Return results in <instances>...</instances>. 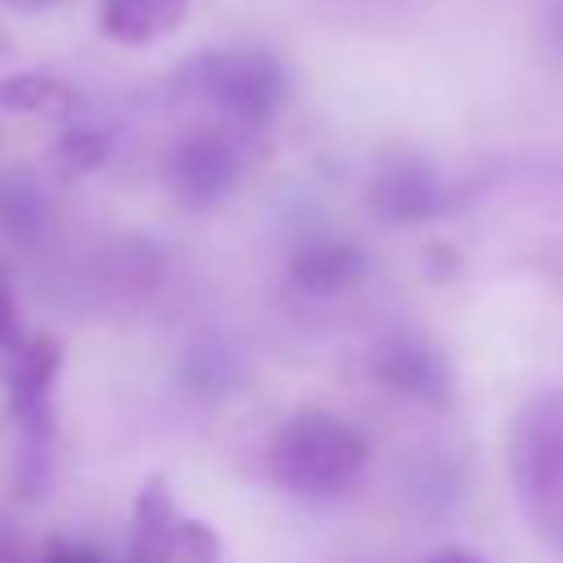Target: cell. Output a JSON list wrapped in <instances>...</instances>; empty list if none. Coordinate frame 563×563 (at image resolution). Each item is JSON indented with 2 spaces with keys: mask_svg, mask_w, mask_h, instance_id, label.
<instances>
[{
  "mask_svg": "<svg viewBox=\"0 0 563 563\" xmlns=\"http://www.w3.org/2000/svg\"><path fill=\"white\" fill-rule=\"evenodd\" d=\"M176 563H220V532L202 519H180Z\"/></svg>",
  "mask_w": 563,
  "mask_h": 563,
  "instance_id": "obj_12",
  "label": "cell"
},
{
  "mask_svg": "<svg viewBox=\"0 0 563 563\" xmlns=\"http://www.w3.org/2000/svg\"><path fill=\"white\" fill-rule=\"evenodd\" d=\"M0 563H9V550H4V537H0Z\"/></svg>",
  "mask_w": 563,
  "mask_h": 563,
  "instance_id": "obj_18",
  "label": "cell"
},
{
  "mask_svg": "<svg viewBox=\"0 0 563 563\" xmlns=\"http://www.w3.org/2000/svg\"><path fill=\"white\" fill-rule=\"evenodd\" d=\"M40 563H106L92 545H70V541H57V545H48V554L40 559Z\"/></svg>",
  "mask_w": 563,
  "mask_h": 563,
  "instance_id": "obj_15",
  "label": "cell"
},
{
  "mask_svg": "<svg viewBox=\"0 0 563 563\" xmlns=\"http://www.w3.org/2000/svg\"><path fill=\"white\" fill-rule=\"evenodd\" d=\"M4 4H13V9H22V13H40V9H53V4H62V0H4Z\"/></svg>",
  "mask_w": 563,
  "mask_h": 563,
  "instance_id": "obj_17",
  "label": "cell"
},
{
  "mask_svg": "<svg viewBox=\"0 0 563 563\" xmlns=\"http://www.w3.org/2000/svg\"><path fill=\"white\" fill-rule=\"evenodd\" d=\"M290 277L312 295H334L361 277V251L343 238H308L290 251Z\"/></svg>",
  "mask_w": 563,
  "mask_h": 563,
  "instance_id": "obj_10",
  "label": "cell"
},
{
  "mask_svg": "<svg viewBox=\"0 0 563 563\" xmlns=\"http://www.w3.org/2000/svg\"><path fill=\"white\" fill-rule=\"evenodd\" d=\"M238 172H242V158L224 132H189L185 141L172 145L167 167H163L176 202H185L194 211L216 207L238 185Z\"/></svg>",
  "mask_w": 563,
  "mask_h": 563,
  "instance_id": "obj_5",
  "label": "cell"
},
{
  "mask_svg": "<svg viewBox=\"0 0 563 563\" xmlns=\"http://www.w3.org/2000/svg\"><path fill=\"white\" fill-rule=\"evenodd\" d=\"M180 79L233 128H264L282 106V66L268 53H207Z\"/></svg>",
  "mask_w": 563,
  "mask_h": 563,
  "instance_id": "obj_4",
  "label": "cell"
},
{
  "mask_svg": "<svg viewBox=\"0 0 563 563\" xmlns=\"http://www.w3.org/2000/svg\"><path fill=\"white\" fill-rule=\"evenodd\" d=\"M365 462V435L330 409H295L268 444L273 484L299 501H330L347 493L361 479Z\"/></svg>",
  "mask_w": 563,
  "mask_h": 563,
  "instance_id": "obj_1",
  "label": "cell"
},
{
  "mask_svg": "<svg viewBox=\"0 0 563 563\" xmlns=\"http://www.w3.org/2000/svg\"><path fill=\"white\" fill-rule=\"evenodd\" d=\"M70 106V88L48 79V75H9L0 79V110H13V114H53Z\"/></svg>",
  "mask_w": 563,
  "mask_h": 563,
  "instance_id": "obj_11",
  "label": "cell"
},
{
  "mask_svg": "<svg viewBox=\"0 0 563 563\" xmlns=\"http://www.w3.org/2000/svg\"><path fill=\"white\" fill-rule=\"evenodd\" d=\"M57 158H62V167H66L70 176H79V172H88V167H97V163L106 158V141H101L97 132H70V136L57 145Z\"/></svg>",
  "mask_w": 563,
  "mask_h": 563,
  "instance_id": "obj_13",
  "label": "cell"
},
{
  "mask_svg": "<svg viewBox=\"0 0 563 563\" xmlns=\"http://www.w3.org/2000/svg\"><path fill=\"white\" fill-rule=\"evenodd\" d=\"M506 466L537 515V523H563V391H537L519 405L510 435H506Z\"/></svg>",
  "mask_w": 563,
  "mask_h": 563,
  "instance_id": "obj_3",
  "label": "cell"
},
{
  "mask_svg": "<svg viewBox=\"0 0 563 563\" xmlns=\"http://www.w3.org/2000/svg\"><path fill=\"white\" fill-rule=\"evenodd\" d=\"M22 339H26V330H22V312H18V299H13V282L0 268V352H13Z\"/></svg>",
  "mask_w": 563,
  "mask_h": 563,
  "instance_id": "obj_14",
  "label": "cell"
},
{
  "mask_svg": "<svg viewBox=\"0 0 563 563\" xmlns=\"http://www.w3.org/2000/svg\"><path fill=\"white\" fill-rule=\"evenodd\" d=\"M369 207L391 224H418V220H431L444 207V189H440V176L422 158L400 154V158H387L374 172Z\"/></svg>",
  "mask_w": 563,
  "mask_h": 563,
  "instance_id": "obj_6",
  "label": "cell"
},
{
  "mask_svg": "<svg viewBox=\"0 0 563 563\" xmlns=\"http://www.w3.org/2000/svg\"><path fill=\"white\" fill-rule=\"evenodd\" d=\"M176 541H180V519H176L167 479L150 475L132 497L123 563H176Z\"/></svg>",
  "mask_w": 563,
  "mask_h": 563,
  "instance_id": "obj_8",
  "label": "cell"
},
{
  "mask_svg": "<svg viewBox=\"0 0 563 563\" xmlns=\"http://www.w3.org/2000/svg\"><path fill=\"white\" fill-rule=\"evenodd\" d=\"M374 378L400 396H413V400H444L449 391V369L440 361V352L413 334H391L374 347V361H369Z\"/></svg>",
  "mask_w": 563,
  "mask_h": 563,
  "instance_id": "obj_7",
  "label": "cell"
},
{
  "mask_svg": "<svg viewBox=\"0 0 563 563\" xmlns=\"http://www.w3.org/2000/svg\"><path fill=\"white\" fill-rule=\"evenodd\" d=\"M57 369H62V343L53 334H26L9 352V413L18 422V462H13L18 497H44V488L53 484Z\"/></svg>",
  "mask_w": 563,
  "mask_h": 563,
  "instance_id": "obj_2",
  "label": "cell"
},
{
  "mask_svg": "<svg viewBox=\"0 0 563 563\" xmlns=\"http://www.w3.org/2000/svg\"><path fill=\"white\" fill-rule=\"evenodd\" d=\"M422 563H484L479 554H471V550H457V545H449V550H435L431 559H422Z\"/></svg>",
  "mask_w": 563,
  "mask_h": 563,
  "instance_id": "obj_16",
  "label": "cell"
},
{
  "mask_svg": "<svg viewBox=\"0 0 563 563\" xmlns=\"http://www.w3.org/2000/svg\"><path fill=\"white\" fill-rule=\"evenodd\" d=\"M97 18L114 44L141 48V44H154L180 31L189 18V0H101Z\"/></svg>",
  "mask_w": 563,
  "mask_h": 563,
  "instance_id": "obj_9",
  "label": "cell"
}]
</instances>
